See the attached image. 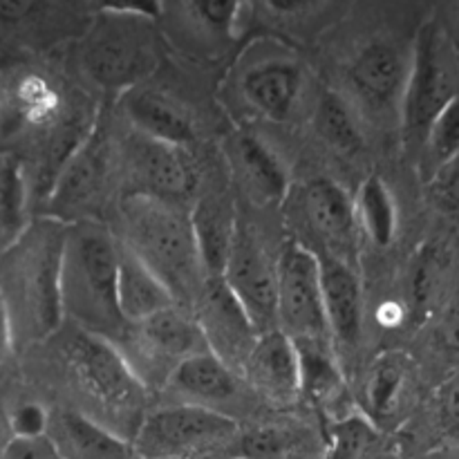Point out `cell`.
<instances>
[{
  "instance_id": "11",
  "label": "cell",
  "mask_w": 459,
  "mask_h": 459,
  "mask_svg": "<svg viewBox=\"0 0 459 459\" xmlns=\"http://www.w3.org/2000/svg\"><path fill=\"white\" fill-rule=\"evenodd\" d=\"M240 421L188 403L152 408L133 446L139 459H213L236 453Z\"/></svg>"
},
{
  "instance_id": "41",
  "label": "cell",
  "mask_w": 459,
  "mask_h": 459,
  "mask_svg": "<svg viewBox=\"0 0 459 459\" xmlns=\"http://www.w3.org/2000/svg\"><path fill=\"white\" fill-rule=\"evenodd\" d=\"M12 354H13L12 334H9V323H7V316H4L3 303H0V368L4 366V361H7Z\"/></svg>"
},
{
  "instance_id": "9",
  "label": "cell",
  "mask_w": 459,
  "mask_h": 459,
  "mask_svg": "<svg viewBox=\"0 0 459 459\" xmlns=\"http://www.w3.org/2000/svg\"><path fill=\"white\" fill-rule=\"evenodd\" d=\"M117 178H121L119 146L110 128V115L101 106L92 133L63 166L48 200L36 215H48L65 224L90 220L106 222L103 213Z\"/></svg>"
},
{
  "instance_id": "5",
  "label": "cell",
  "mask_w": 459,
  "mask_h": 459,
  "mask_svg": "<svg viewBox=\"0 0 459 459\" xmlns=\"http://www.w3.org/2000/svg\"><path fill=\"white\" fill-rule=\"evenodd\" d=\"M117 238L191 309L206 282L191 222V206L148 195L119 197Z\"/></svg>"
},
{
  "instance_id": "20",
  "label": "cell",
  "mask_w": 459,
  "mask_h": 459,
  "mask_svg": "<svg viewBox=\"0 0 459 459\" xmlns=\"http://www.w3.org/2000/svg\"><path fill=\"white\" fill-rule=\"evenodd\" d=\"M222 151L229 178L247 200L263 209L285 204L291 191L290 170L269 143L251 130L238 128L229 134Z\"/></svg>"
},
{
  "instance_id": "1",
  "label": "cell",
  "mask_w": 459,
  "mask_h": 459,
  "mask_svg": "<svg viewBox=\"0 0 459 459\" xmlns=\"http://www.w3.org/2000/svg\"><path fill=\"white\" fill-rule=\"evenodd\" d=\"M101 106L40 65L0 70V152L25 170L31 202L43 206L76 148L92 133Z\"/></svg>"
},
{
  "instance_id": "30",
  "label": "cell",
  "mask_w": 459,
  "mask_h": 459,
  "mask_svg": "<svg viewBox=\"0 0 459 459\" xmlns=\"http://www.w3.org/2000/svg\"><path fill=\"white\" fill-rule=\"evenodd\" d=\"M457 264L453 263L448 249L442 245H426L412 263L411 282H408V314L417 321L433 316L442 305Z\"/></svg>"
},
{
  "instance_id": "42",
  "label": "cell",
  "mask_w": 459,
  "mask_h": 459,
  "mask_svg": "<svg viewBox=\"0 0 459 459\" xmlns=\"http://www.w3.org/2000/svg\"><path fill=\"white\" fill-rule=\"evenodd\" d=\"M12 442H13V433H12V426H9V417L7 412L3 411V406H0V459H4V455H7V448Z\"/></svg>"
},
{
  "instance_id": "12",
  "label": "cell",
  "mask_w": 459,
  "mask_h": 459,
  "mask_svg": "<svg viewBox=\"0 0 459 459\" xmlns=\"http://www.w3.org/2000/svg\"><path fill=\"white\" fill-rule=\"evenodd\" d=\"M291 240L300 242L318 258H336L354 264L359 247V224L354 197L343 184L316 178L291 188L285 204Z\"/></svg>"
},
{
  "instance_id": "40",
  "label": "cell",
  "mask_w": 459,
  "mask_h": 459,
  "mask_svg": "<svg viewBox=\"0 0 459 459\" xmlns=\"http://www.w3.org/2000/svg\"><path fill=\"white\" fill-rule=\"evenodd\" d=\"M4 459H65V455L49 435H43V437L13 439Z\"/></svg>"
},
{
  "instance_id": "29",
  "label": "cell",
  "mask_w": 459,
  "mask_h": 459,
  "mask_svg": "<svg viewBox=\"0 0 459 459\" xmlns=\"http://www.w3.org/2000/svg\"><path fill=\"white\" fill-rule=\"evenodd\" d=\"M179 305L161 278L119 240V309L134 325Z\"/></svg>"
},
{
  "instance_id": "18",
  "label": "cell",
  "mask_w": 459,
  "mask_h": 459,
  "mask_svg": "<svg viewBox=\"0 0 459 459\" xmlns=\"http://www.w3.org/2000/svg\"><path fill=\"white\" fill-rule=\"evenodd\" d=\"M191 309L211 352L242 377L247 359L263 334L224 278H206Z\"/></svg>"
},
{
  "instance_id": "35",
  "label": "cell",
  "mask_w": 459,
  "mask_h": 459,
  "mask_svg": "<svg viewBox=\"0 0 459 459\" xmlns=\"http://www.w3.org/2000/svg\"><path fill=\"white\" fill-rule=\"evenodd\" d=\"M459 152V97L439 115L417 155V166L424 182H429L446 161Z\"/></svg>"
},
{
  "instance_id": "10",
  "label": "cell",
  "mask_w": 459,
  "mask_h": 459,
  "mask_svg": "<svg viewBox=\"0 0 459 459\" xmlns=\"http://www.w3.org/2000/svg\"><path fill=\"white\" fill-rule=\"evenodd\" d=\"M157 21L169 49L197 65H215L240 54V45L255 22L249 3H157Z\"/></svg>"
},
{
  "instance_id": "8",
  "label": "cell",
  "mask_w": 459,
  "mask_h": 459,
  "mask_svg": "<svg viewBox=\"0 0 459 459\" xmlns=\"http://www.w3.org/2000/svg\"><path fill=\"white\" fill-rule=\"evenodd\" d=\"M459 97V48L446 22L430 16L412 40L411 74L402 108V146L420 155L435 121Z\"/></svg>"
},
{
  "instance_id": "2",
  "label": "cell",
  "mask_w": 459,
  "mask_h": 459,
  "mask_svg": "<svg viewBox=\"0 0 459 459\" xmlns=\"http://www.w3.org/2000/svg\"><path fill=\"white\" fill-rule=\"evenodd\" d=\"M70 224L34 215L25 231L0 254V303L13 354L52 341L65 325L63 255Z\"/></svg>"
},
{
  "instance_id": "32",
  "label": "cell",
  "mask_w": 459,
  "mask_h": 459,
  "mask_svg": "<svg viewBox=\"0 0 459 459\" xmlns=\"http://www.w3.org/2000/svg\"><path fill=\"white\" fill-rule=\"evenodd\" d=\"M314 126L323 142L341 155H357L366 143V126L352 103L334 88L318 92Z\"/></svg>"
},
{
  "instance_id": "24",
  "label": "cell",
  "mask_w": 459,
  "mask_h": 459,
  "mask_svg": "<svg viewBox=\"0 0 459 459\" xmlns=\"http://www.w3.org/2000/svg\"><path fill=\"white\" fill-rule=\"evenodd\" d=\"M330 448L327 433L312 429L299 420L254 421L240 426L236 459H325Z\"/></svg>"
},
{
  "instance_id": "21",
  "label": "cell",
  "mask_w": 459,
  "mask_h": 459,
  "mask_svg": "<svg viewBox=\"0 0 459 459\" xmlns=\"http://www.w3.org/2000/svg\"><path fill=\"white\" fill-rule=\"evenodd\" d=\"M117 101L130 130L186 148L200 139L197 110H193L186 99L170 92L166 85H155L152 79L126 92Z\"/></svg>"
},
{
  "instance_id": "36",
  "label": "cell",
  "mask_w": 459,
  "mask_h": 459,
  "mask_svg": "<svg viewBox=\"0 0 459 459\" xmlns=\"http://www.w3.org/2000/svg\"><path fill=\"white\" fill-rule=\"evenodd\" d=\"M9 426H12L13 439H30L49 435L52 426V412L36 399L18 402L12 411H7Z\"/></svg>"
},
{
  "instance_id": "37",
  "label": "cell",
  "mask_w": 459,
  "mask_h": 459,
  "mask_svg": "<svg viewBox=\"0 0 459 459\" xmlns=\"http://www.w3.org/2000/svg\"><path fill=\"white\" fill-rule=\"evenodd\" d=\"M429 195L446 213L459 215V152L426 182Z\"/></svg>"
},
{
  "instance_id": "17",
  "label": "cell",
  "mask_w": 459,
  "mask_h": 459,
  "mask_svg": "<svg viewBox=\"0 0 459 459\" xmlns=\"http://www.w3.org/2000/svg\"><path fill=\"white\" fill-rule=\"evenodd\" d=\"M278 254H272L254 224L238 218L236 240L222 278L260 334L278 330Z\"/></svg>"
},
{
  "instance_id": "38",
  "label": "cell",
  "mask_w": 459,
  "mask_h": 459,
  "mask_svg": "<svg viewBox=\"0 0 459 459\" xmlns=\"http://www.w3.org/2000/svg\"><path fill=\"white\" fill-rule=\"evenodd\" d=\"M435 316H437V336L442 345L459 354V264Z\"/></svg>"
},
{
  "instance_id": "6",
  "label": "cell",
  "mask_w": 459,
  "mask_h": 459,
  "mask_svg": "<svg viewBox=\"0 0 459 459\" xmlns=\"http://www.w3.org/2000/svg\"><path fill=\"white\" fill-rule=\"evenodd\" d=\"M65 323L117 343L126 323L119 309V238L108 222L70 224L63 255Z\"/></svg>"
},
{
  "instance_id": "13",
  "label": "cell",
  "mask_w": 459,
  "mask_h": 459,
  "mask_svg": "<svg viewBox=\"0 0 459 459\" xmlns=\"http://www.w3.org/2000/svg\"><path fill=\"white\" fill-rule=\"evenodd\" d=\"M412 45L403 48L388 36H372L354 49L343 70L345 99L363 126L393 124L402 128V108L411 74Z\"/></svg>"
},
{
  "instance_id": "15",
  "label": "cell",
  "mask_w": 459,
  "mask_h": 459,
  "mask_svg": "<svg viewBox=\"0 0 459 459\" xmlns=\"http://www.w3.org/2000/svg\"><path fill=\"white\" fill-rule=\"evenodd\" d=\"M119 146L121 197L148 195L191 206L202 186V169L191 148L130 130Z\"/></svg>"
},
{
  "instance_id": "39",
  "label": "cell",
  "mask_w": 459,
  "mask_h": 459,
  "mask_svg": "<svg viewBox=\"0 0 459 459\" xmlns=\"http://www.w3.org/2000/svg\"><path fill=\"white\" fill-rule=\"evenodd\" d=\"M435 417L444 433L459 437V372H453L444 384L435 390Z\"/></svg>"
},
{
  "instance_id": "31",
  "label": "cell",
  "mask_w": 459,
  "mask_h": 459,
  "mask_svg": "<svg viewBox=\"0 0 459 459\" xmlns=\"http://www.w3.org/2000/svg\"><path fill=\"white\" fill-rule=\"evenodd\" d=\"M359 233L377 249H388L399 231V209L394 193L381 175L363 179L354 195Z\"/></svg>"
},
{
  "instance_id": "23",
  "label": "cell",
  "mask_w": 459,
  "mask_h": 459,
  "mask_svg": "<svg viewBox=\"0 0 459 459\" xmlns=\"http://www.w3.org/2000/svg\"><path fill=\"white\" fill-rule=\"evenodd\" d=\"M321 260L323 303L336 354L354 352L363 332V287L357 267L336 258Z\"/></svg>"
},
{
  "instance_id": "3",
  "label": "cell",
  "mask_w": 459,
  "mask_h": 459,
  "mask_svg": "<svg viewBox=\"0 0 459 459\" xmlns=\"http://www.w3.org/2000/svg\"><path fill=\"white\" fill-rule=\"evenodd\" d=\"M169 56L155 4H106L94 12L74 43V63L85 85L124 97L155 79Z\"/></svg>"
},
{
  "instance_id": "19",
  "label": "cell",
  "mask_w": 459,
  "mask_h": 459,
  "mask_svg": "<svg viewBox=\"0 0 459 459\" xmlns=\"http://www.w3.org/2000/svg\"><path fill=\"white\" fill-rule=\"evenodd\" d=\"M161 393H169L170 403L209 408L231 420H236L233 412L249 406V399L255 402L245 379L213 352L195 354L184 361Z\"/></svg>"
},
{
  "instance_id": "34",
  "label": "cell",
  "mask_w": 459,
  "mask_h": 459,
  "mask_svg": "<svg viewBox=\"0 0 459 459\" xmlns=\"http://www.w3.org/2000/svg\"><path fill=\"white\" fill-rule=\"evenodd\" d=\"M31 197L22 164L13 155L0 152V254L25 231Z\"/></svg>"
},
{
  "instance_id": "4",
  "label": "cell",
  "mask_w": 459,
  "mask_h": 459,
  "mask_svg": "<svg viewBox=\"0 0 459 459\" xmlns=\"http://www.w3.org/2000/svg\"><path fill=\"white\" fill-rule=\"evenodd\" d=\"M54 339L74 411L133 442L151 412V390L134 377L117 345L70 323Z\"/></svg>"
},
{
  "instance_id": "22",
  "label": "cell",
  "mask_w": 459,
  "mask_h": 459,
  "mask_svg": "<svg viewBox=\"0 0 459 459\" xmlns=\"http://www.w3.org/2000/svg\"><path fill=\"white\" fill-rule=\"evenodd\" d=\"M242 379L255 399L272 408H290L303 399V370L294 341L281 330L267 332L251 350Z\"/></svg>"
},
{
  "instance_id": "16",
  "label": "cell",
  "mask_w": 459,
  "mask_h": 459,
  "mask_svg": "<svg viewBox=\"0 0 459 459\" xmlns=\"http://www.w3.org/2000/svg\"><path fill=\"white\" fill-rule=\"evenodd\" d=\"M278 330L291 341H332L323 303L321 260L287 238L278 254Z\"/></svg>"
},
{
  "instance_id": "28",
  "label": "cell",
  "mask_w": 459,
  "mask_h": 459,
  "mask_svg": "<svg viewBox=\"0 0 459 459\" xmlns=\"http://www.w3.org/2000/svg\"><path fill=\"white\" fill-rule=\"evenodd\" d=\"M49 437L65 459H139L133 442L103 429L74 408L52 415Z\"/></svg>"
},
{
  "instance_id": "33",
  "label": "cell",
  "mask_w": 459,
  "mask_h": 459,
  "mask_svg": "<svg viewBox=\"0 0 459 459\" xmlns=\"http://www.w3.org/2000/svg\"><path fill=\"white\" fill-rule=\"evenodd\" d=\"M343 12L345 4L309 3V0H267L254 4L255 22L264 21V25L272 27L276 39L281 40H285V36L287 39L312 36Z\"/></svg>"
},
{
  "instance_id": "14",
  "label": "cell",
  "mask_w": 459,
  "mask_h": 459,
  "mask_svg": "<svg viewBox=\"0 0 459 459\" xmlns=\"http://www.w3.org/2000/svg\"><path fill=\"white\" fill-rule=\"evenodd\" d=\"M117 350L148 390H164L184 361L211 352L193 309L184 305L164 309L142 323L126 327Z\"/></svg>"
},
{
  "instance_id": "26",
  "label": "cell",
  "mask_w": 459,
  "mask_h": 459,
  "mask_svg": "<svg viewBox=\"0 0 459 459\" xmlns=\"http://www.w3.org/2000/svg\"><path fill=\"white\" fill-rule=\"evenodd\" d=\"M412 361L399 350H388L372 361L361 393V415L385 433L397 426L412 393Z\"/></svg>"
},
{
  "instance_id": "27",
  "label": "cell",
  "mask_w": 459,
  "mask_h": 459,
  "mask_svg": "<svg viewBox=\"0 0 459 459\" xmlns=\"http://www.w3.org/2000/svg\"><path fill=\"white\" fill-rule=\"evenodd\" d=\"M303 370V399L318 412L334 421L354 415L348 411V384H345L341 357L332 341H294Z\"/></svg>"
},
{
  "instance_id": "7",
  "label": "cell",
  "mask_w": 459,
  "mask_h": 459,
  "mask_svg": "<svg viewBox=\"0 0 459 459\" xmlns=\"http://www.w3.org/2000/svg\"><path fill=\"white\" fill-rule=\"evenodd\" d=\"M309 90L307 65L276 36L247 43L229 63L222 83L227 110L245 119L287 124L299 115Z\"/></svg>"
},
{
  "instance_id": "25",
  "label": "cell",
  "mask_w": 459,
  "mask_h": 459,
  "mask_svg": "<svg viewBox=\"0 0 459 459\" xmlns=\"http://www.w3.org/2000/svg\"><path fill=\"white\" fill-rule=\"evenodd\" d=\"M236 202L227 191L206 186L191 204V222L206 278H222L238 231Z\"/></svg>"
}]
</instances>
